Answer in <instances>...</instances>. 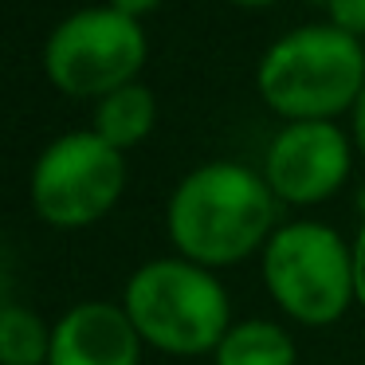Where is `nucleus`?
<instances>
[{
	"mask_svg": "<svg viewBox=\"0 0 365 365\" xmlns=\"http://www.w3.org/2000/svg\"><path fill=\"white\" fill-rule=\"evenodd\" d=\"M275 192L267 177L236 161L200 165L177 185L169 200V240L181 259L200 267L240 263L271 240L275 228Z\"/></svg>",
	"mask_w": 365,
	"mask_h": 365,
	"instance_id": "f257e3e1",
	"label": "nucleus"
},
{
	"mask_svg": "<svg viewBox=\"0 0 365 365\" xmlns=\"http://www.w3.org/2000/svg\"><path fill=\"white\" fill-rule=\"evenodd\" d=\"M263 103L287 122H330L365 91L361 40L334 24L294 28L267 48L255 71Z\"/></svg>",
	"mask_w": 365,
	"mask_h": 365,
	"instance_id": "f03ea898",
	"label": "nucleus"
},
{
	"mask_svg": "<svg viewBox=\"0 0 365 365\" xmlns=\"http://www.w3.org/2000/svg\"><path fill=\"white\" fill-rule=\"evenodd\" d=\"M126 314L142 341L165 354H208L224 341L228 294L208 267L189 259H153L126 287Z\"/></svg>",
	"mask_w": 365,
	"mask_h": 365,
	"instance_id": "7ed1b4c3",
	"label": "nucleus"
},
{
	"mask_svg": "<svg viewBox=\"0 0 365 365\" xmlns=\"http://www.w3.org/2000/svg\"><path fill=\"white\" fill-rule=\"evenodd\" d=\"M267 291L291 318L307 326H330L357 299L354 252L326 224L299 220L279 228L263 252Z\"/></svg>",
	"mask_w": 365,
	"mask_h": 365,
	"instance_id": "20e7f679",
	"label": "nucleus"
},
{
	"mask_svg": "<svg viewBox=\"0 0 365 365\" xmlns=\"http://www.w3.org/2000/svg\"><path fill=\"white\" fill-rule=\"evenodd\" d=\"M145 63V32L118 9H83L51 32L43 71L63 95L106 98L138 79Z\"/></svg>",
	"mask_w": 365,
	"mask_h": 365,
	"instance_id": "39448f33",
	"label": "nucleus"
},
{
	"mask_svg": "<svg viewBox=\"0 0 365 365\" xmlns=\"http://www.w3.org/2000/svg\"><path fill=\"white\" fill-rule=\"evenodd\" d=\"M126 189L122 150L95 134L75 130L40 153L32 169V205L56 228H87L118 205Z\"/></svg>",
	"mask_w": 365,
	"mask_h": 365,
	"instance_id": "423d86ee",
	"label": "nucleus"
},
{
	"mask_svg": "<svg viewBox=\"0 0 365 365\" xmlns=\"http://www.w3.org/2000/svg\"><path fill=\"white\" fill-rule=\"evenodd\" d=\"M349 173V142L334 122H287L263 161L271 192L287 205H314L341 189Z\"/></svg>",
	"mask_w": 365,
	"mask_h": 365,
	"instance_id": "0eeeda50",
	"label": "nucleus"
},
{
	"mask_svg": "<svg viewBox=\"0 0 365 365\" xmlns=\"http://www.w3.org/2000/svg\"><path fill=\"white\" fill-rule=\"evenodd\" d=\"M142 334L126 307L114 302H79L51 330L48 365H138Z\"/></svg>",
	"mask_w": 365,
	"mask_h": 365,
	"instance_id": "6e6552de",
	"label": "nucleus"
},
{
	"mask_svg": "<svg viewBox=\"0 0 365 365\" xmlns=\"http://www.w3.org/2000/svg\"><path fill=\"white\" fill-rule=\"evenodd\" d=\"M153 122H158V98L142 83H126V87L110 91L106 98H98L95 134L122 153L130 145H138L142 138H150Z\"/></svg>",
	"mask_w": 365,
	"mask_h": 365,
	"instance_id": "1a4fd4ad",
	"label": "nucleus"
},
{
	"mask_svg": "<svg viewBox=\"0 0 365 365\" xmlns=\"http://www.w3.org/2000/svg\"><path fill=\"white\" fill-rule=\"evenodd\" d=\"M216 365H294V341L283 334V326L252 318L224 334L216 346Z\"/></svg>",
	"mask_w": 365,
	"mask_h": 365,
	"instance_id": "9d476101",
	"label": "nucleus"
},
{
	"mask_svg": "<svg viewBox=\"0 0 365 365\" xmlns=\"http://www.w3.org/2000/svg\"><path fill=\"white\" fill-rule=\"evenodd\" d=\"M51 330L32 310L4 302L0 310V361L4 365H48Z\"/></svg>",
	"mask_w": 365,
	"mask_h": 365,
	"instance_id": "9b49d317",
	"label": "nucleus"
},
{
	"mask_svg": "<svg viewBox=\"0 0 365 365\" xmlns=\"http://www.w3.org/2000/svg\"><path fill=\"white\" fill-rule=\"evenodd\" d=\"M330 24L349 36H365V0H326Z\"/></svg>",
	"mask_w": 365,
	"mask_h": 365,
	"instance_id": "f8f14e48",
	"label": "nucleus"
},
{
	"mask_svg": "<svg viewBox=\"0 0 365 365\" xmlns=\"http://www.w3.org/2000/svg\"><path fill=\"white\" fill-rule=\"evenodd\" d=\"M349 252H354V291H357V302L365 307V228L357 232Z\"/></svg>",
	"mask_w": 365,
	"mask_h": 365,
	"instance_id": "ddd939ff",
	"label": "nucleus"
},
{
	"mask_svg": "<svg viewBox=\"0 0 365 365\" xmlns=\"http://www.w3.org/2000/svg\"><path fill=\"white\" fill-rule=\"evenodd\" d=\"M161 0H110V9H118V12H126V16H145V12H153Z\"/></svg>",
	"mask_w": 365,
	"mask_h": 365,
	"instance_id": "4468645a",
	"label": "nucleus"
},
{
	"mask_svg": "<svg viewBox=\"0 0 365 365\" xmlns=\"http://www.w3.org/2000/svg\"><path fill=\"white\" fill-rule=\"evenodd\" d=\"M354 138H357V145H361V153H365V91H361V98H357V106H354Z\"/></svg>",
	"mask_w": 365,
	"mask_h": 365,
	"instance_id": "2eb2a0df",
	"label": "nucleus"
},
{
	"mask_svg": "<svg viewBox=\"0 0 365 365\" xmlns=\"http://www.w3.org/2000/svg\"><path fill=\"white\" fill-rule=\"evenodd\" d=\"M232 4H240V9H267L275 0H232Z\"/></svg>",
	"mask_w": 365,
	"mask_h": 365,
	"instance_id": "dca6fc26",
	"label": "nucleus"
}]
</instances>
